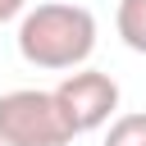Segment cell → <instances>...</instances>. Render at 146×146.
<instances>
[{"label": "cell", "mask_w": 146, "mask_h": 146, "mask_svg": "<svg viewBox=\"0 0 146 146\" xmlns=\"http://www.w3.org/2000/svg\"><path fill=\"white\" fill-rule=\"evenodd\" d=\"M18 55L32 68L50 73H78L96 50V18L87 5L46 0L18 18Z\"/></svg>", "instance_id": "6da1fadb"}, {"label": "cell", "mask_w": 146, "mask_h": 146, "mask_svg": "<svg viewBox=\"0 0 146 146\" xmlns=\"http://www.w3.org/2000/svg\"><path fill=\"white\" fill-rule=\"evenodd\" d=\"M0 141L5 146H68L73 128L55 100V91L18 87L0 96Z\"/></svg>", "instance_id": "7a4b0ae2"}, {"label": "cell", "mask_w": 146, "mask_h": 146, "mask_svg": "<svg viewBox=\"0 0 146 146\" xmlns=\"http://www.w3.org/2000/svg\"><path fill=\"white\" fill-rule=\"evenodd\" d=\"M55 100L73 128V137L82 132H96L114 119L119 110V82L100 68H78V73H64V82L55 87Z\"/></svg>", "instance_id": "3957f363"}, {"label": "cell", "mask_w": 146, "mask_h": 146, "mask_svg": "<svg viewBox=\"0 0 146 146\" xmlns=\"http://www.w3.org/2000/svg\"><path fill=\"white\" fill-rule=\"evenodd\" d=\"M114 27H119V36H123L128 50L146 55V0H119Z\"/></svg>", "instance_id": "277c9868"}, {"label": "cell", "mask_w": 146, "mask_h": 146, "mask_svg": "<svg viewBox=\"0 0 146 146\" xmlns=\"http://www.w3.org/2000/svg\"><path fill=\"white\" fill-rule=\"evenodd\" d=\"M100 146H146V110H132V114H119L105 132Z\"/></svg>", "instance_id": "5b68a950"}, {"label": "cell", "mask_w": 146, "mask_h": 146, "mask_svg": "<svg viewBox=\"0 0 146 146\" xmlns=\"http://www.w3.org/2000/svg\"><path fill=\"white\" fill-rule=\"evenodd\" d=\"M18 14H27V0H0V23H9Z\"/></svg>", "instance_id": "8992f818"}, {"label": "cell", "mask_w": 146, "mask_h": 146, "mask_svg": "<svg viewBox=\"0 0 146 146\" xmlns=\"http://www.w3.org/2000/svg\"><path fill=\"white\" fill-rule=\"evenodd\" d=\"M0 146H5V141H0Z\"/></svg>", "instance_id": "52a82bcc"}]
</instances>
